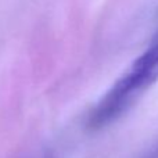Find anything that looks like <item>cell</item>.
<instances>
[{"mask_svg": "<svg viewBox=\"0 0 158 158\" xmlns=\"http://www.w3.org/2000/svg\"><path fill=\"white\" fill-rule=\"evenodd\" d=\"M158 81V38L131 64L103 96L89 117V128L101 129L122 117L135 101Z\"/></svg>", "mask_w": 158, "mask_h": 158, "instance_id": "1", "label": "cell"}]
</instances>
